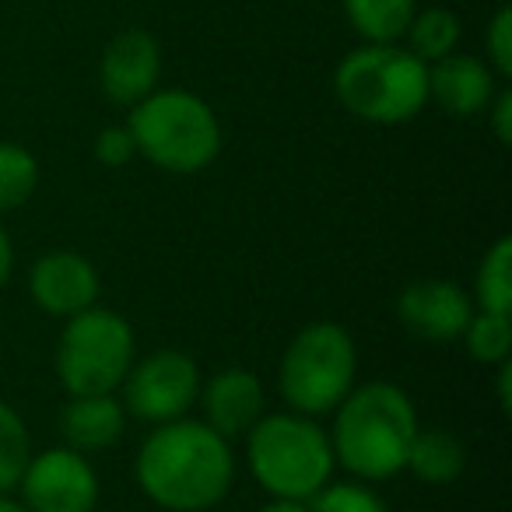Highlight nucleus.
<instances>
[{"label": "nucleus", "instance_id": "18", "mask_svg": "<svg viewBox=\"0 0 512 512\" xmlns=\"http://www.w3.org/2000/svg\"><path fill=\"white\" fill-rule=\"evenodd\" d=\"M344 15L369 43H397L414 18V0H344Z\"/></svg>", "mask_w": 512, "mask_h": 512}, {"label": "nucleus", "instance_id": "2", "mask_svg": "<svg viewBox=\"0 0 512 512\" xmlns=\"http://www.w3.org/2000/svg\"><path fill=\"white\" fill-rule=\"evenodd\" d=\"M418 428L411 397L397 383L372 379L362 386L355 383V390L334 407V428L327 435L337 467L348 470L355 481L376 484L404 470Z\"/></svg>", "mask_w": 512, "mask_h": 512}, {"label": "nucleus", "instance_id": "14", "mask_svg": "<svg viewBox=\"0 0 512 512\" xmlns=\"http://www.w3.org/2000/svg\"><path fill=\"white\" fill-rule=\"evenodd\" d=\"M428 99L449 116H477L495 99V71L467 53H449L428 67Z\"/></svg>", "mask_w": 512, "mask_h": 512}, {"label": "nucleus", "instance_id": "13", "mask_svg": "<svg viewBox=\"0 0 512 512\" xmlns=\"http://www.w3.org/2000/svg\"><path fill=\"white\" fill-rule=\"evenodd\" d=\"M197 404L204 407V425H211L221 439H246V432L267 414V393L260 376L242 365L214 372L200 383Z\"/></svg>", "mask_w": 512, "mask_h": 512}, {"label": "nucleus", "instance_id": "11", "mask_svg": "<svg viewBox=\"0 0 512 512\" xmlns=\"http://www.w3.org/2000/svg\"><path fill=\"white\" fill-rule=\"evenodd\" d=\"M102 292V281L95 264L78 249H50L32 264L29 295L46 316L71 320L81 309L95 306Z\"/></svg>", "mask_w": 512, "mask_h": 512}, {"label": "nucleus", "instance_id": "24", "mask_svg": "<svg viewBox=\"0 0 512 512\" xmlns=\"http://www.w3.org/2000/svg\"><path fill=\"white\" fill-rule=\"evenodd\" d=\"M92 151L102 165H109V169H120V165H130L137 158V144H134V134H130L127 123H116V127L99 130Z\"/></svg>", "mask_w": 512, "mask_h": 512}, {"label": "nucleus", "instance_id": "7", "mask_svg": "<svg viewBox=\"0 0 512 512\" xmlns=\"http://www.w3.org/2000/svg\"><path fill=\"white\" fill-rule=\"evenodd\" d=\"M137 358V337L127 316L106 306H88L64 320L57 341V379L67 397L116 393Z\"/></svg>", "mask_w": 512, "mask_h": 512}, {"label": "nucleus", "instance_id": "29", "mask_svg": "<svg viewBox=\"0 0 512 512\" xmlns=\"http://www.w3.org/2000/svg\"><path fill=\"white\" fill-rule=\"evenodd\" d=\"M260 512H313L309 502H299V498H271Z\"/></svg>", "mask_w": 512, "mask_h": 512}, {"label": "nucleus", "instance_id": "6", "mask_svg": "<svg viewBox=\"0 0 512 512\" xmlns=\"http://www.w3.org/2000/svg\"><path fill=\"white\" fill-rule=\"evenodd\" d=\"M358 348L355 337L334 320L302 327L278 365V393L288 411L323 418L355 390Z\"/></svg>", "mask_w": 512, "mask_h": 512}, {"label": "nucleus", "instance_id": "17", "mask_svg": "<svg viewBox=\"0 0 512 512\" xmlns=\"http://www.w3.org/2000/svg\"><path fill=\"white\" fill-rule=\"evenodd\" d=\"M474 306L484 313L509 316L512 313V239L502 235L495 246L481 256V267L474 274Z\"/></svg>", "mask_w": 512, "mask_h": 512}, {"label": "nucleus", "instance_id": "10", "mask_svg": "<svg viewBox=\"0 0 512 512\" xmlns=\"http://www.w3.org/2000/svg\"><path fill=\"white\" fill-rule=\"evenodd\" d=\"M474 299L463 292L456 281L446 278H421L400 292L397 316L404 330H411L418 341L428 344H453L463 337L470 316H474Z\"/></svg>", "mask_w": 512, "mask_h": 512}, {"label": "nucleus", "instance_id": "9", "mask_svg": "<svg viewBox=\"0 0 512 512\" xmlns=\"http://www.w3.org/2000/svg\"><path fill=\"white\" fill-rule=\"evenodd\" d=\"M18 491L29 512H95L102 495L92 460L71 446L32 453Z\"/></svg>", "mask_w": 512, "mask_h": 512}, {"label": "nucleus", "instance_id": "20", "mask_svg": "<svg viewBox=\"0 0 512 512\" xmlns=\"http://www.w3.org/2000/svg\"><path fill=\"white\" fill-rule=\"evenodd\" d=\"M404 36L411 39L414 57L425 60V64H435V60L456 53V43H460V18L446 8H428L411 18Z\"/></svg>", "mask_w": 512, "mask_h": 512}, {"label": "nucleus", "instance_id": "23", "mask_svg": "<svg viewBox=\"0 0 512 512\" xmlns=\"http://www.w3.org/2000/svg\"><path fill=\"white\" fill-rule=\"evenodd\" d=\"M313 512H390L379 491L365 481H330L320 495L309 502Z\"/></svg>", "mask_w": 512, "mask_h": 512}, {"label": "nucleus", "instance_id": "28", "mask_svg": "<svg viewBox=\"0 0 512 512\" xmlns=\"http://www.w3.org/2000/svg\"><path fill=\"white\" fill-rule=\"evenodd\" d=\"M498 369V407H502L505 414H509V407H512V358L509 362H502V365H495Z\"/></svg>", "mask_w": 512, "mask_h": 512}, {"label": "nucleus", "instance_id": "26", "mask_svg": "<svg viewBox=\"0 0 512 512\" xmlns=\"http://www.w3.org/2000/svg\"><path fill=\"white\" fill-rule=\"evenodd\" d=\"M488 109H491V130H495L498 144H509L512 141V92L509 88L495 92V99L488 102Z\"/></svg>", "mask_w": 512, "mask_h": 512}, {"label": "nucleus", "instance_id": "5", "mask_svg": "<svg viewBox=\"0 0 512 512\" xmlns=\"http://www.w3.org/2000/svg\"><path fill=\"white\" fill-rule=\"evenodd\" d=\"M334 92L358 120L400 127L428 106V64L393 43H369L337 64Z\"/></svg>", "mask_w": 512, "mask_h": 512}, {"label": "nucleus", "instance_id": "19", "mask_svg": "<svg viewBox=\"0 0 512 512\" xmlns=\"http://www.w3.org/2000/svg\"><path fill=\"white\" fill-rule=\"evenodd\" d=\"M39 162L29 148L0 141V214H11L36 197Z\"/></svg>", "mask_w": 512, "mask_h": 512}, {"label": "nucleus", "instance_id": "4", "mask_svg": "<svg viewBox=\"0 0 512 512\" xmlns=\"http://www.w3.org/2000/svg\"><path fill=\"white\" fill-rule=\"evenodd\" d=\"M137 155L172 176H197L221 155V123L200 95L183 88L151 92L130 106L127 120Z\"/></svg>", "mask_w": 512, "mask_h": 512}, {"label": "nucleus", "instance_id": "27", "mask_svg": "<svg viewBox=\"0 0 512 512\" xmlns=\"http://www.w3.org/2000/svg\"><path fill=\"white\" fill-rule=\"evenodd\" d=\"M11 271H15V246H11L8 228L0 225V288L8 285Z\"/></svg>", "mask_w": 512, "mask_h": 512}, {"label": "nucleus", "instance_id": "8", "mask_svg": "<svg viewBox=\"0 0 512 512\" xmlns=\"http://www.w3.org/2000/svg\"><path fill=\"white\" fill-rule=\"evenodd\" d=\"M200 369L186 351L158 348L144 358H134L127 379H123V411L144 425H165V421L186 418L200 397Z\"/></svg>", "mask_w": 512, "mask_h": 512}, {"label": "nucleus", "instance_id": "22", "mask_svg": "<svg viewBox=\"0 0 512 512\" xmlns=\"http://www.w3.org/2000/svg\"><path fill=\"white\" fill-rule=\"evenodd\" d=\"M32 456V439L22 414L0 397V495H11Z\"/></svg>", "mask_w": 512, "mask_h": 512}, {"label": "nucleus", "instance_id": "12", "mask_svg": "<svg viewBox=\"0 0 512 512\" xmlns=\"http://www.w3.org/2000/svg\"><path fill=\"white\" fill-rule=\"evenodd\" d=\"M158 78H162V50H158L155 36L130 29L109 39V46L102 50L99 81L113 106H137L155 92Z\"/></svg>", "mask_w": 512, "mask_h": 512}, {"label": "nucleus", "instance_id": "21", "mask_svg": "<svg viewBox=\"0 0 512 512\" xmlns=\"http://www.w3.org/2000/svg\"><path fill=\"white\" fill-rule=\"evenodd\" d=\"M460 341L467 344V355L474 358V362L502 365L512 358V323H509V316L474 309V316H470Z\"/></svg>", "mask_w": 512, "mask_h": 512}, {"label": "nucleus", "instance_id": "3", "mask_svg": "<svg viewBox=\"0 0 512 512\" xmlns=\"http://www.w3.org/2000/svg\"><path fill=\"white\" fill-rule=\"evenodd\" d=\"M246 467L271 498L313 502L334 481V446L316 418L295 411L264 414L246 432Z\"/></svg>", "mask_w": 512, "mask_h": 512}, {"label": "nucleus", "instance_id": "1", "mask_svg": "<svg viewBox=\"0 0 512 512\" xmlns=\"http://www.w3.org/2000/svg\"><path fill=\"white\" fill-rule=\"evenodd\" d=\"M137 488L165 512H207L228 498L235 484L232 442L211 425L176 418L155 425L134 460Z\"/></svg>", "mask_w": 512, "mask_h": 512}, {"label": "nucleus", "instance_id": "16", "mask_svg": "<svg viewBox=\"0 0 512 512\" xmlns=\"http://www.w3.org/2000/svg\"><path fill=\"white\" fill-rule=\"evenodd\" d=\"M404 470H411L421 484L432 488H446L467 470V449L446 428H418L407 449Z\"/></svg>", "mask_w": 512, "mask_h": 512}, {"label": "nucleus", "instance_id": "30", "mask_svg": "<svg viewBox=\"0 0 512 512\" xmlns=\"http://www.w3.org/2000/svg\"><path fill=\"white\" fill-rule=\"evenodd\" d=\"M0 512H29L25 509L18 498H11V495H0Z\"/></svg>", "mask_w": 512, "mask_h": 512}, {"label": "nucleus", "instance_id": "25", "mask_svg": "<svg viewBox=\"0 0 512 512\" xmlns=\"http://www.w3.org/2000/svg\"><path fill=\"white\" fill-rule=\"evenodd\" d=\"M488 60L498 78L512 74V11L498 8V15L488 25Z\"/></svg>", "mask_w": 512, "mask_h": 512}, {"label": "nucleus", "instance_id": "15", "mask_svg": "<svg viewBox=\"0 0 512 512\" xmlns=\"http://www.w3.org/2000/svg\"><path fill=\"white\" fill-rule=\"evenodd\" d=\"M127 411H123L116 393H85V397H67L60 411V435L64 446L78 453H106L123 439Z\"/></svg>", "mask_w": 512, "mask_h": 512}]
</instances>
